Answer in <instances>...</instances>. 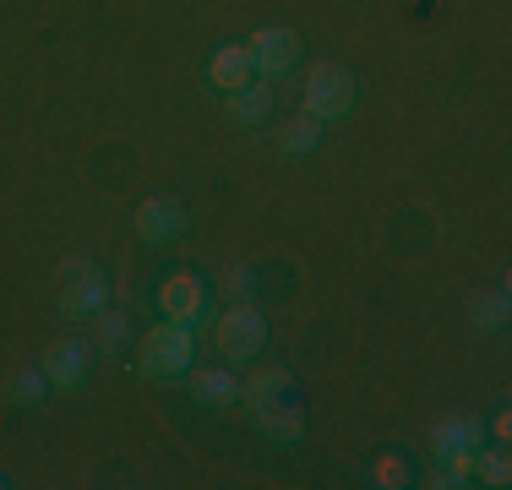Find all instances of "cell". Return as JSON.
<instances>
[{"label":"cell","instance_id":"13","mask_svg":"<svg viewBox=\"0 0 512 490\" xmlns=\"http://www.w3.org/2000/svg\"><path fill=\"white\" fill-rule=\"evenodd\" d=\"M431 441H436V458H447L453 447H485V425L480 414H442L431 425Z\"/></svg>","mask_w":512,"mask_h":490},{"label":"cell","instance_id":"6","mask_svg":"<svg viewBox=\"0 0 512 490\" xmlns=\"http://www.w3.org/2000/svg\"><path fill=\"white\" fill-rule=\"evenodd\" d=\"M153 305H158V316H169V322L202 327L213 294H207V278H197V273H186V267H180V273H164V278H158Z\"/></svg>","mask_w":512,"mask_h":490},{"label":"cell","instance_id":"11","mask_svg":"<svg viewBox=\"0 0 512 490\" xmlns=\"http://www.w3.org/2000/svg\"><path fill=\"white\" fill-rule=\"evenodd\" d=\"M44 376H50V387L71 392L82 376H88V343H82V338L50 343V349H44Z\"/></svg>","mask_w":512,"mask_h":490},{"label":"cell","instance_id":"22","mask_svg":"<svg viewBox=\"0 0 512 490\" xmlns=\"http://www.w3.org/2000/svg\"><path fill=\"white\" fill-rule=\"evenodd\" d=\"M485 431H491V441H507V436H512V414H507V409H496Z\"/></svg>","mask_w":512,"mask_h":490},{"label":"cell","instance_id":"14","mask_svg":"<svg viewBox=\"0 0 512 490\" xmlns=\"http://www.w3.org/2000/svg\"><path fill=\"white\" fill-rule=\"evenodd\" d=\"M273 137H278V153H284V158H311L316 147H322V120L300 109V115H289Z\"/></svg>","mask_w":512,"mask_h":490},{"label":"cell","instance_id":"8","mask_svg":"<svg viewBox=\"0 0 512 490\" xmlns=\"http://www.w3.org/2000/svg\"><path fill=\"white\" fill-rule=\"evenodd\" d=\"M104 305H109V278L99 273V267H88V273H77V278L60 284V311H66L71 322H93Z\"/></svg>","mask_w":512,"mask_h":490},{"label":"cell","instance_id":"15","mask_svg":"<svg viewBox=\"0 0 512 490\" xmlns=\"http://www.w3.org/2000/svg\"><path fill=\"white\" fill-rule=\"evenodd\" d=\"M507 316H512L507 289H491V294H474V300H469V327H474V333H502Z\"/></svg>","mask_w":512,"mask_h":490},{"label":"cell","instance_id":"12","mask_svg":"<svg viewBox=\"0 0 512 490\" xmlns=\"http://www.w3.org/2000/svg\"><path fill=\"white\" fill-rule=\"evenodd\" d=\"M273 104H278V98H273V88H262V82H246V88H240V93H229L224 98V120H229V126H267V120H273Z\"/></svg>","mask_w":512,"mask_h":490},{"label":"cell","instance_id":"23","mask_svg":"<svg viewBox=\"0 0 512 490\" xmlns=\"http://www.w3.org/2000/svg\"><path fill=\"white\" fill-rule=\"evenodd\" d=\"M420 485H431V490H453V480H447V469H431Z\"/></svg>","mask_w":512,"mask_h":490},{"label":"cell","instance_id":"10","mask_svg":"<svg viewBox=\"0 0 512 490\" xmlns=\"http://www.w3.org/2000/svg\"><path fill=\"white\" fill-rule=\"evenodd\" d=\"M186 387H191V398H197V403H207V409H235V403H240V382H235L229 365H191Z\"/></svg>","mask_w":512,"mask_h":490},{"label":"cell","instance_id":"2","mask_svg":"<svg viewBox=\"0 0 512 490\" xmlns=\"http://www.w3.org/2000/svg\"><path fill=\"white\" fill-rule=\"evenodd\" d=\"M191 365H197V327L158 316V327L137 338V371L148 382H186Z\"/></svg>","mask_w":512,"mask_h":490},{"label":"cell","instance_id":"7","mask_svg":"<svg viewBox=\"0 0 512 490\" xmlns=\"http://www.w3.org/2000/svg\"><path fill=\"white\" fill-rule=\"evenodd\" d=\"M137 235L148 240V245H175L180 235L191 229V213H186V202L180 196H148V202L137 207Z\"/></svg>","mask_w":512,"mask_h":490},{"label":"cell","instance_id":"17","mask_svg":"<svg viewBox=\"0 0 512 490\" xmlns=\"http://www.w3.org/2000/svg\"><path fill=\"white\" fill-rule=\"evenodd\" d=\"M218 300H224V305L256 300V267H251V262H229V267H218Z\"/></svg>","mask_w":512,"mask_h":490},{"label":"cell","instance_id":"3","mask_svg":"<svg viewBox=\"0 0 512 490\" xmlns=\"http://www.w3.org/2000/svg\"><path fill=\"white\" fill-rule=\"evenodd\" d=\"M213 343H218V354H224V365H251V360H262V349L273 343V327H267V316L256 311L251 300H235L229 311H218Z\"/></svg>","mask_w":512,"mask_h":490},{"label":"cell","instance_id":"20","mask_svg":"<svg viewBox=\"0 0 512 490\" xmlns=\"http://www.w3.org/2000/svg\"><path fill=\"white\" fill-rule=\"evenodd\" d=\"M371 485H382V490H404V485H414L404 452H382V458L371 463Z\"/></svg>","mask_w":512,"mask_h":490},{"label":"cell","instance_id":"19","mask_svg":"<svg viewBox=\"0 0 512 490\" xmlns=\"http://www.w3.org/2000/svg\"><path fill=\"white\" fill-rule=\"evenodd\" d=\"M44 392H50V376H44V365H22V371L6 382V398L22 403V409H28V403H44Z\"/></svg>","mask_w":512,"mask_h":490},{"label":"cell","instance_id":"1","mask_svg":"<svg viewBox=\"0 0 512 490\" xmlns=\"http://www.w3.org/2000/svg\"><path fill=\"white\" fill-rule=\"evenodd\" d=\"M240 403H246L251 420L262 425V436L278 441V447L306 436V403H300V387L284 365H262L251 382H240Z\"/></svg>","mask_w":512,"mask_h":490},{"label":"cell","instance_id":"5","mask_svg":"<svg viewBox=\"0 0 512 490\" xmlns=\"http://www.w3.org/2000/svg\"><path fill=\"white\" fill-rule=\"evenodd\" d=\"M246 55H251V71L262 82L273 77H289V71L300 66V55H306V44H300L295 28H284V22H273V28H256L246 39Z\"/></svg>","mask_w":512,"mask_h":490},{"label":"cell","instance_id":"16","mask_svg":"<svg viewBox=\"0 0 512 490\" xmlns=\"http://www.w3.org/2000/svg\"><path fill=\"white\" fill-rule=\"evenodd\" d=\"M474 480L491 485V490H507L512 485V458H507V441H491V447L474 452Z\"/></svg>","mask_w":512,"mask_h":490},{"label":"cell","instance_id":"4","mask_svg":"<svg viewBox=\"0 0 512 490\" xmlns=\"http://www.w3.org/2000/svg\"><path fill=\"white\" fill-rule=\"evenodd\" d=\"M355 71L338 66V60H316L306 66V88H300V109L316 115L327 126V120H349L355 115Z\"/></svg>","mask_w":512,"mask_h":490},{"label":"cell","instance_id":"18","mask_svg":"<svg viewBox=\"0 0 512 490\" xmlns=\"http://www.w3.org/2000/svg\"><path fill=\"white\" fill-rule=\"evenodd\" d=\"M126 338H131V322H126V311H104L93 316V349H104V354H120L126 349Z\"/></svg>","mask_w":512,"mask_h":490},{"label":"cell","instance_id":"9","mask_svg":"<svg viewBox=\"0 0 512 490\" xmlns=\"http://www.w3.org/2000/svg\"><path fill=\"white\" fill-rule=\"evenodd\" d=\"M246 82H256L246 44H218V49H213V60H207V88H213L218 98H229V93L246 88Z\"/></svg>","mask_w":512,"mask_h":490},{"label":"cell","instance_id":"21","mask_svg":"<svg viewBox=\"0 0 512 490\" xmlns=\"http://www.w3.org/2000/svg\"><path fill=\"white\" fill-rule=\"evenodd\" d=\"M88 256H82V251H71V256H60V284H66V278H77V273H88Z\"/></svg>","mask_w":512,"mask_h":490}]
</instances>
